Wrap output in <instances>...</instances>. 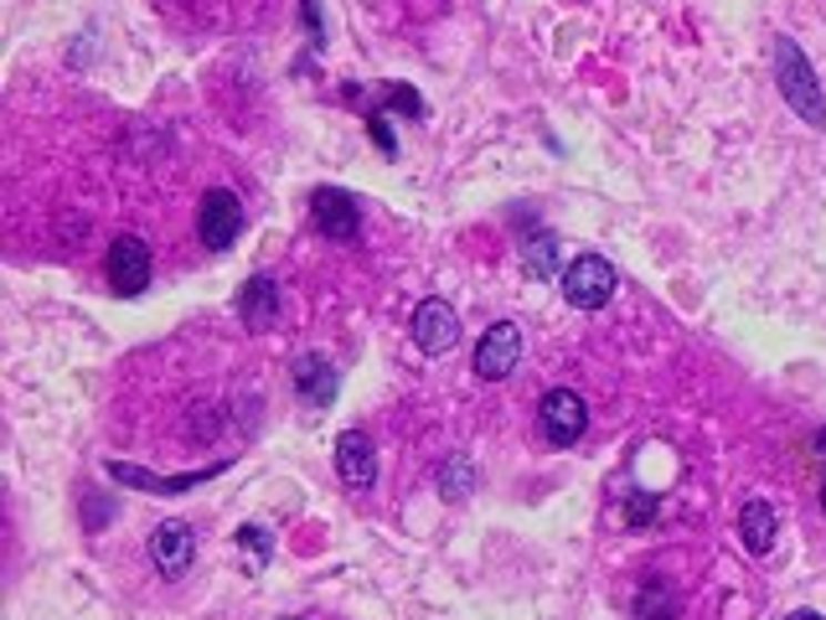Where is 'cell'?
I'll return each instance as SVG.
<instances>
[{"label": "cell", "instance_id": "6da1fadb", "mask_svg": "<svg viewBox=\"0 0 826 620\" xmlns=\"http://www.w3.org/2000/svg\"><path fill=\"white\" fill-rule=\"evenodd\" d=\"M775 83H781L785 104L796 109L800 120L812 124V130H826V99H822V83H816L812 62L800 52L791 37H775Z\"/></svg>", "mask_w": 826, "mask_h": 620}, {"label": "cell", "instance_id": "7a4b0ae2", "mask_svg": "<svg viewBox=\"0 0 826 620\" xmlns=\"http://www.w3.org/2000/svg\"><path fill=\"white\" fill-rule=\"evenodd\" d=\"M615 295V264L600 254H579L563 270V301L573 305V311H600L604 301Z\"/></svg>", "mask_w": 826, "mask_h": 620}, {"label": "cell", "instance_id": "3957f363", "mask_svg": "<svg viewBox=\"0 0 826 620\" xmlns=\"http://www.w3.org/2000/svg\"><path fill=\"white\" fill-rule=\"evenodd\" d=\"M104 270L114 295H145V285H151V243L135 238V233H120L109 243Z\"/></svg>", "mask_w": 826, "mask_h": 620}, {"label": "cell", "instance_id": "277c9868", "mask_svg": "<svg viewBox=\"0 0 826 620\" xmlns=\"http://www.w3.org/2000/svg\"><path fill=\"white\" fill-rule=\"evenodd\" d=\"M196 233H202V243H207L212 254H223V248H233L243 233V207L238 197L227 192V186H212L207 197H202V212H196Z\"/></svg>", "mask_w": 826, "mask_h": 620}, {"label": "cell", "instance_id": "5b68a950", "mask_svg": "<svg viewBox=\"0 0 826 620\" xmlns=\"http://www.w3.org/2000/svg\"><path fill=\"white\" fill-rule=\"evenodd\" d=\"M538 429L548 435V445H573V439L589 429V409L573 388H553L538 409Z\"/></svg>", "mask_w": 826, "mask_h": 620}, {"label": "cell", "instance_id": "8992f818", "mask_svg": "<svg viewBox=\"0 0 826 620\" xmlns=\"http://www.w3.org/2000/svg\"><path fill=\"white\" fill-rule=\"evenodd\" d=\"M414 342L429 357H445L460 342V311L450 301H439V295L435 301H419V311H414Z\"/></svg>", "mask_w": 826, "mask_h": 620}, {"label": "cell", "instance_id": "52a82bcc", "mask_svg": "<svg viewBox=\"0 0 826 620\" xmlns=\"http://www.w3.org/2000/svg\"><path fill=\"white\" fill-rule=\"evenodd\" d=\"M310 223L326 233V238H357L361 227V207L351 192H341V186H316L310 192Z\"/></svg>", "mask_w": 826, "mask_h": 620}, {"label": "cell", "instance_id": "ba28073f", "mask_svg": "<svg viewBox=\"0 0 826 620\" xmlns=\"http://www.w3.org/2000/svg\"><path fill=\"white\" fill-rule=\"evenodd\" d=\"M517 357H522V332H517L511 321L486 326L481 347H476V373H481L486 383H501L511 367H517Z\"/></svg>", "mask_w": 826, "mask_h": 620}, {"label": "cell", "instance_id": "9c48e42d", "mask_svg": "<svg viewBox=\"0 0 826 620\" xmlns=\"http://www.w3.org/2000/svg\"><path fill=\"white\" fill-rule=\"evenodd\" d=\"M336 476H341L351 491H367V486L377 481V450L361 429H346V435L336 439Z\"/></svg>", "mask_w": 826, "mask_h": 620}, {"label": "cell", "instance_id": "30bf717a", "mask_svg": "<svg viewBox=\"0 0 826 620\" xmlns=\"http://www.w3.org/2000/svg\"><path fill=\"white\" fill-rule=\"evenodd\" d=\"M192 553H196V538L186 522H161V528L151 532V559L165 579L186 575V569H192Z\"/></svg>", "mask_w": 826, "mask_h": 620}, {"label": "cell", "instance_id": "8fae6325", "mask_svg": "<svg viewBox=\"0 0 826 620\" xmlns=\"http://www.w3.org/2000/svg\"><path fill=\"white\" fill-rule=\"evenodd\" d=\"M274 316H279V289H274L269 274H254V279L238 289V321L248 332H269Z\"/></svg>", "mask_w": 826, "mask_h": 620}, {"label": "cell", "instance_id": "7c38bea8", "mask_svg": "<svg viewBox=\"0 0 826 620\" xmlns=\"http://www.w3.org/2000/svg\"><path fill=\"white\" fill-rule=\"evenodd\" d=\"M295 388L305 394V404H310V409H326L330 398H336V367H330L326 357H316V352H310V357H300V363H295Z\"/></svg>", "mask_w": 826, "mask_h": 620}, {"label": "cell", "instance_id": "4fadbf2b", "mask_svg": "<svg viewBox=\"0 0 826 620\" xmlns=\"http://www.w3.org/2000/svg\"><path fill=\"white\" fill-rule=\"evenodd\" d=\"M775 532H781V517H775L769 501H749V507L738 512V538H744L749 553H769V548H775Z\"/></svg>", "mask_w": 826, "mask_h": 620}, {"label": "cell", "instance_id": "5bb4252c", "mask_svg": "<svg viewBox=\"0 0 826 620\" xmlns=\"http://www.w3.org/2000/svg\"><path fill=\"white\" fill-rule=\"evenodd\" d=\"M476 491V460L470 455H450L445 466H439V497L445 501H460Z\"/></svg>", "mask_w": 826, "mask_h": 620}, {"label": "cell", "instance_id": "9a60e30c", "mask_svg": "<svg viewBox=\"0 0 826 620\" xmlns=\"http://www.w3.org/2000/svg\"><path fill=\"white\" fill-rule=\"evenodd\" d=\"M522 264H527L532 279H553V274H563V270H558V243L553 238H527Z\"/></svg>", "mask_w": 826, "mask_h": 620}, {"label": "cell", "instance_id": "2e32d148", "mask_svg": "<svg viewBox=\"0 0 826 620\" xmlns=\"http://www.w3.org/2000/svg\"><path fill=\"white\" fill-rule=\"evenodd\" d=\"M635 620H676V594L666 585H646L635 600Z\"/></svg>", "mask_w": 826, "mask_h": 620}, {"label": "cell", "instance_id": "e0dca14e", "mask_svg": "<svg viewBox=\"0 0 826 620\" xmlns=\"http://www.w3.org/2000/svg\"><path fill=\"white\" fill-rule=\"evenodd\" d=\"M238 548H248V553H258V563L274 553V538L264 528H238Z\"/></svg>", "mask_w": 826, "mask_h": 620}, {"label": "cell", "instance_id": "ac0fdd59", "mask_svg": "<svg viewBox=\"0 0 826 620\" xmlns=\"http://www.w3.org/2000/svg\"><path fill=\"white\" fill-rule=\"evenodd\" d=\"M373 140L383 145V155H398V140H392V130H388V120H383V114H373Z\"/></svg>", "mask_w": 826, "mask_h": 620}, {"label": "cell", "instance_id": "d6986e66", "mask_svg": "<svg viewBox=\"0 0 826 620\" xmlns=\"http://www.w3.org/2000/svg\"><path fill=\"white\" fill-rule=\"evenodd\" d=\"M785 620H822V616H816V610H791Z\"/></svg>", "mask_w": 826, "mask_h": 620}, {"label": "cell", "instance_id": "ffe728a7", "mask_svg": "<svg viewBox=\"0 0 826 620\" xmlns=\"http://www.w3.org/2000/svg\"><path fill=\"white\" fill-rule=\"evenodd\" d=\"M816 455H822V466H826V429L816 435Z\"/></svg>", "mask_w": 826, "mask_h": 620}, {"label": "cell", "instance_id": "44dd1931", "mask_svg": "<svg viewBox=\"0 0 826 620\" xmlns=\"http://www.w3.org/2000/svg\"><path fill=\"white\" fill-rule=\"evenodd\" d=\"M822 512H826V481H822Z\"/></svg>", "mask_w": 826, "mask_h": 620}, {"label": "cell", "instance_id": "7402d4cb", "mask_svg": "<svg viewBox=\"0 0 826 620\" xmlns=\"http://www.w3.org/2000/svg\"><path fill=\"white\" fill-rule=\"evenodd\" d=\"M279 620H300V616H279Z\"/></svg>", "mask_w": 826, "mask_h": 620}]
</instances>
